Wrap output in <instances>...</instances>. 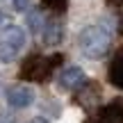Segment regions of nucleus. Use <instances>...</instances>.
I'll return each instance as SVG.
<instances>
[{"instance_id":"obj_1","label":"nucleus","mask_w":123,"mask_h":123,"mask_svg":"<svg viewBox=\"0 0 123 123\" xmlns=\"http://www.w3.org/2000/svg\"><path fill=\"white\" fill-rule=\"evenodd\" d=\"M80 50L84 53V57L89 59H100L110 53L112 48V34L103 25H89L80 32Z\"/></svg>"},{"instance_id":"obj_2","label":"nucleus","mask_w":123,"mask_h":123,"mask_svg":"<svg viewBox=\"0 0 123 123\" xmlns=\"http://www.w3.org/2000/svg\"><path fill=\"white\" fill-rule=\"evenodd\" d=\"M62 62V55H50V57H43V55H32L23 62L21 66V78L27 80V82H43L53 75V71L57 68V64Z\"/></svg>"},{"instance_id":"obj_3","label":"nucleus","mask_w":123,"mask_h":123,"mask_svg":"<svg viewBox=\"0 0 123 123\" xmlns=\"http://www.w3.org/2000/svg\"><path fill=\"white\" fill-rule=\"evenodd\" d=\"M25 48V30L21 25H5L0 32V62H14Z\"/></svg>"},{"instance_id":"obj_4","label":"nucleus","mask_w":123,"mask_h":123,"mask_svg":"<svg viewBox=\"0 0 123 123\" xmlns=\"http://www.w3.org/2000/svg\"><path fill=\"white\" fill-rule=\"evenodd\" d=\"M5 96H7V105L14 110H25L34 103V91L27 84H14L5 91Z\"/></svg>"},{"instance_id":"obj_5","label":"nucleus","mask_w":123,"mask_h":123,"mask_svg":"<svg viewBox=\"0 0 123 123\" xmlns=\"http://www.w3.org/2000/svg\"><path fill=\"white\" fill-rule=\"evenodd\" d=\"M87 123H123V98H116L100 107Z\"/></svg>"},{"instance_id":"obj_6","label":"nucleus","mask_w":123,"mask_h":123,"mask_svg":"<svg viewBox=\"0 0 123 123\" xmlns=\"http://www.w3.org/2000/svg\"><path fill=\"white\" fill-rule=\"evenodd\" d=\"M84 71L80 68V66H66L64 71L59 73L57 78V87L62 91H73V89H80L84 84Z\"/></svg>"},{"instance_id":"obj_7","label":"nucleus","mask_w":123,"mask_h":123,"mask_svg":"<svg viewBox=\"0 0 123 123\" xmlns=\"http://www.w3.org/2000/svg\"><path fill=\"white\" fill-rule=\"evenodd\" d=\"M41 39H43L46 46L62 43V39H64V27L59 25V21H55V18L46 21V27H43V32H41Z\"/></svg>"},{"instance_id":"obj_8","label":"nucleus","mask_w":123,"mask_h":123,"mask_svg":"<svg viewBox=\"0 0 123 123\" xmlns=\"http://www.w3.org/2000/svg\"><path fill=\"white\" fill-rule=\"evenodd\" d=\"M110 82L114 84V87L123 89V50L116 53V57L112 59V64H110Z\"/></svg>"},{"instance_id":"obj_9","label":"nucleus","mask_w":123,"mask_h":123,"mask_svg":"<svg viewBox=\"0 0 123 123\" xmlns=\"http://www.w3.org/2000/svg\"><path fill=\"white\" fill-rule=\"evenodd\" d=\"M41 2H43V7H46V9H50V12L59 14V12H64V9H66L68 0H41Z\"/></svg>"},{"instance_id":"obj_10","label":"nucleus","mask_w":123,"mask_h":123,"mask_svg":"<svg viewBox=\"0 0 123 123\" xmlns=\"http://www.w3.org/2000/svg\"><path fill=\"white\" fill-rule=\"evenodd\" d=\"M14 5H16V9H18V12H23V9L27 7V0H14Z\"/></svg>"},{"instance_id":"obj_11","label":"nucleus","mask_w":123,"mask_h":123,"mask_svg":"<svg viewBox=\"0 0 123 123\" xmlns=\"http://www.w3.org/2000/svg\"><path fill=\"white\" fill-rule=\"evenodd\" d=\"M112 5H123V0H110Z\"/></svg>"},{"instance_id":"obj_12","label":"nucleus","mask_w":123,"mask_h":123,"mask_svg":"<svg viewBox=\"0 0 123 123\" xmlns=\"http://www.w3.org/2000/svg\"><path fill=\"white\" fill-rule=\"evenodd\" d=\"M2 21H5V14H2V12H0V23H2Z\"/></svg>"}]
</instances>
